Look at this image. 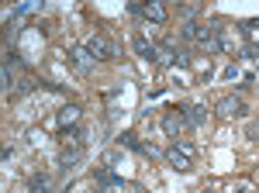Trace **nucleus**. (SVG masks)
<instances>
[{
	"label": "nucleus",
	"mask_w": 259,
	"mask_h": 193,
	"mask_svg": "<svg viewBox=\"0 0 259 193\" xmlns=\"http://www.w3.org/2000/svg\"><path fill=\"white\" fill-rule=\"evenodd\" d=\"M87 49V56L90 59H100V62H107V59H118V45L111 38H104V35H94V38L83 45Z\"/></svg>",
	"instance_id": "obj_1"
},
{
	"label": "nucleus",
	"mask_w": 259,
	"mask_h": 193,
	"mask_svg": "<svg viewBox=\"0 0 259 193\" xmlns=\"http://www.w3.org/2000/svg\"><path fill=\"white\" fill-rule=\"evenodd\" d=\"M183 35H187V38H194L197 45H204V49H218L214 28H207V24H197V21H190V24L183 28Z\"/></svg>",
	"instance_id": "obj_2"
},
{
	"label": "nucleus",
	"mask_w": 259,
	"mask_h": 193,
	"mask_svg": "<svg viewBox=\"0 0 259 193\" xmlns=\"http://www.w3.org/2000/svg\"><path fill=\"white\" fill-rule=\"evenodd\" d=\"M142 18L152 21V24H162V21L169 18V11H166V4H159V0H149V4H142Z\"/></svg>",
	"instance_id": "obj_3"
},
{
	"label": "nucleus",
	"mask_w": 259,
	"mask_h": 193,
	"mask_svg": "<svg viewBox=\"0 0 259 193\" xmlns=\"http://www.w3.org/2000/svg\"><path fill=\"white\" fill-rule=\"evenodd\" d=\"M218 114H221V117H239V114H245L242 96H225V100L218 104Z\"/></svg>",
	"instance_id": "obj_4"
},
{
	"label": "nucleus",
	"mask_w": 259,
	"mask_h": 193,
	"mask_svg": "<svg viewBox=\"0 0 259 193\" xmlns=\"http://www.w3.org/2000/svg\"><path fill=\"white\" fill-rule=\"evenodd\" d=\"M180 59V49L173 45V41H162V45H156V62L159 66H173Z\"/></svg>",
	"instance_id": "obj_5"
},
{
	"label": "nucleus",
	"mask_w": 259,
	"mask_h": 193,
	"mask_svg": "<svg viewBox=\"0 0 259 193\" xmlns=\"http://www.w3.org/2000/svg\"><path fill=\"white\" fill-rule=\"evenodd\" d=\"M183 121H187V117L177 114V111H169V114L162 117V131H166V138H180V131H183Z\"/></svg>",
	"instance_id": "obj_6"
},
{
	"label": "nucleus",
	"mask_w": 259,
	"mask_h": 193,
	"mask_svg": "<svg viewBox=\"0 0 259 193\" xmlns=\"http://www.w3.org/2000/svg\"><path fill=\"white\" fill-rule=\"evenodd\" d=\"M69 62H73L80 73H90V69H94V59L87 56V49H69Z\"/></svg>",
	"instance_id": "obj_7"
},
{
	"label": "nucleus",
	"mask_w": 259,
	"mask_h": 193,
	"mask_svg": "<svg viewBox=\"0 0 259 193\" xmlns=\"http://www.w3.org/2000/svg\"><path fill=\"white\" fill-rule=\"evenodd\" d=\"M166 162H169L177 173H187V169H190V155L180 152V149H169V152H166Z\"/></svg>",
	"instance_id": "obj_8"
},
{
	"label": "nucleus",
	"mask_w": 259,
	"mask_h": 193,
	"mask_svg": "<svg viewBox=\"0 0 259 193\" xmlns=\"http://www.w3.org/2000/svg\"><path fill=\"white\" fill-rule=\"evenodd\" d=\"M132 45H135V56H139V59L156 62V45H152V41H145L142 35H135V41H132Z\"/></svg>",
	"instance_id": "obj_9"
},
{
	"label": "nucleus",
	"mask_w": 259,
	"mask_h": 193,
	"mask_svg": "<svg viewBox=\"0 0 259 193\" xmlns=\"http://www.w3.org/2000/svg\"><path fill=\"white\" fill-rule=\"evenodd\" d=\"M187 121H190V124H197V128H204V124H207V107H204V104H194V107H187Z\"/></svg>",
	"instance_id": "obj_10"
},
{
	"label": "nucleus",
	"mask_w": 259,
	"mask_h": 193,
	"mask_svg": "<svg viewBox=\"0 0 259 193\" xmlns=\"http://www.w3.org/2000/svg\"><path fill=\"white\" fill-rule=\"evenodd\" d=\"M80 121V107H62L59 111V124L62 128H69V124H76Z\"/></svg>",
	"instance_id": "obj_11"
},
{
	"label": "nucleus",
	"mask_w": 259,
	"mask_h": 193,
	"mask_svg": "<svg viewBox=\"0 0 259 193\" xmlns=\"http://www.w3.org/2000/svg\"><path fill=\"white\" fill-rule=\"evenodd\" d=\"M31 193H52L49 176H35V179H31Z\"/></svg>",
	"instance_id": "obj_12"
},
{
	"label": "nucleus",
	"mask_w": 259,
	"mask_h": 193,
	"mask_svg": "<svg viewBox=\"0 0 259 193\" xmlns=\"http://www.w3.org/2000/svg\"><path fill=\"white\" fill-rule=\"evenodd\" d=\"M121 145H128V149H135V152H142V149H145V145H142L132 131H124V135H121Z\"/></svg>",
	"instance_id": "obj_13"
},
{
	"label": "nucleus",
	"mask_w": 259,
	"mask_h": 193,
	"mask_svg": "<svg viewBox=\"0 0 259 193\" xmlns=\"http://www.w3.org/2000/svg\"><path fill=\"white\" fill-rule=\"evenodd\" d=\"M73 162H80V152H76V149L62 152V169H66V166H73Z\"/></svg>",
	"instance_id": "obj_14"
},
{
	"label": "nucleus",
	"mask_w": 259,
	"mask_h": 193,
	"mask_svg": "<svg viewBox=\"0 0 259 193\" xmlns=\"http://www.w3.org/2000/svg\"><path fill=\"white\" fill-rule=\"evenodd\" d=\"M104 162H107V166H118V162H121V152H118V149H111V152L104 155Z\"/></svg>",
	"instance_id": "obj_15"
},
{
	"label": "nucleus",
	"mask_w": 259,
	"mask_h": 193,
	"mask_svg": "<svg viewBox=\"0 0 259 193\" xmlns=\"http://www.w3.org/2000/svg\"><path fill=\"white\" fill-rule=\"evenodd\" d=\"M249 135H252V138H259V124H249Z\"/></svg>",
	"instance_id": "obj_16"
}]
</instances>
